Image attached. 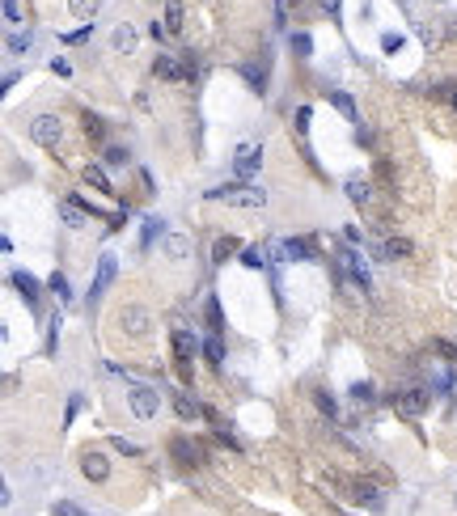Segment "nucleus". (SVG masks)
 Listing matches in <instances>:
<instances>
[{"label": "nucleus", "instance_id": "1", "mask_svg": "<svg viewBox=\"0 0 457 516\" xmlns=\"http://www.w3.org/2000/svg\"><path fill=\"white\" fill-rule=\"evenodd\" d=\"M208 199H225V203H233V208H263L267 191L263 186H250V182H229V186L208 191Z\"/></svg>", "mask_w": 457, "mask_h": 516}, {"label": "nucleus", "instance_id": "2", "mask_svg": "<svg viewBox=\"0 0 457 516\" xmlns=\"http://www.w3.org/2000/svg\"><path fill=\"white\" fill-rule=\"evenodd\" d=\"M60 136H64L60 115H34V119H30V140H34L38 148H56Z\"/></svg>", "mask_w": 457, "mask_h": 516}, {"label": "nucleus", "instance_id": "3", "mask_svg": "<svg viewBox=\"0 0 457 516\" xmlns=\"http://www.w3.org/2000/svg\"><path fill=\"white\" fill-rule=\"evenodd\" d=\"M127 406H131V415L136 419H157V410H161V394L152 389V385H136L127 394Z\"/></svg>", "mask_w": 457, "mask_h": 516}, {"label": "nucleus", "instance_id": "4", "mask_svg": "<svg viewBox=\"0 0 457 516\" xmlns=\"http://www.w3.org/2000/svg\"><path fill=\"white\" fill-rule=\"evenodd\" d=\"M394 410L402 419H419L428 410V389H398L394 394Z\"/></svg>", "mask_w": 457, "mask_h": 516}, {"label": "nucleus", "instance_id": "5", "mask_svg": "<svg viewBox=\"0 0 457 516\" xmlns=\"http://www.w3.org/2000/svg\"><path fill=\"white\" fill-rule=\"evenodd\" d=\"M119 326H123L131 339H144L148 326H152V314H148L144 305H123V309H119Z\"/></svg>", "mask_w": 457, "mask_h": 516}, {"label": "nucleus", "instance_id": "6", "mask_svg": "<svg viewBox=\"0 0 457 516\" xmlns=\"http://www.w3.org/2000/svg\"><path fill=\"white\" fill-rule=\"evenodd\" d=\"M191 355H195V339L186 330H174V360H178V377L191 381Z\"/></svg>", "mask_w": 457, "mask_h": 516}, {"label": "nucleus", "instance_id": "7", "mask_svg": "<svg viewBox=\"0 0 457 516\" xmlns=\"http://www.w3.org/2000/svg\"><path fill=\"white\" fill-rule=\"evenodd\" d=\"M115 271H119V263H115V254H102L97 258V275H93V288H89V300H97L102 292L111 288V280H115Z\"/></svg>", "mask_w": 457, "mask_h": 516}, {"label": "nucleus", "instance_id": "8", "mask_svg": "<svg viewBox=\"0 0 457 516\" xmlns=\"http://www.w3.org/2000/svg\"><path fill=\"white\" fill-rule=\"evenodd\" d=\"M81 474L93 478V483H106V478H111V461H106V453H85V457H81Z\"/></svg>", "mask_w": 457, "mask_h": 516}, {"label": "nucleus", "instance_id": "9", "mask_svg": "<svg viewBox=\"0 0 457 516\" xmlns=\"http://www.w3.org/2000/svg\"><path fill=\"white\" fill-rule=\"evenodd\" d=\"M60 216H64V225H68V229H81L93 212H89V203H85V199H77V195H72V199H64V203H60Z\"/></svg>", "mask_w": 457, "mask_h": 516}, {"label": "nucleus", "instance_id": "10", "mask_svg": "<svg viewBox=\"0 0 457 516\" xmlns=\"http://www.w3.org/2000/svg\"><path fill=\"white\" fill-rule=\"evenodd\" d=\"M152 72L161 81H186V64L178 56H161V51H157V60H152Z\"/></svg>", "mask_w": 457, "mask_h": 516}, {"label": "nucleus", "instance_id": "11", "mask_svg": "<svg viewBox=\"0 0 457 516\" xmlns=\"http://www.w3.org/2000/svg\"><path fill=\"white\" fill-rule=\"evenodd\" d=\"M170 453H174V461H182V466H199V461H203V449L195 440H186V436H174Z\"/></svg>", "mask_w": 457, "mask_h": 516}, {"label": "nucleus", "instance_id": "12", "mask_svg": "<svg viewBox=\"0 0 457 516\" xmlns=\"http://www.w3.org/2000/svg\"><path fill=\"white\" fill-rule=\"evenodd\" d=\"M339 258H343V267L351 271V280L360 284V292H373V284H369V271H364V263H360V254H355V250H339Z\"/></svg>", "mask_w": 457, "mask_h": 516}, {"label": "nucleus", "instance_id": "13", "mask_svg": "<svg viewBox=\"0 0 457 516\" xmlns=\"http://www.w3.org/2000/svg\"><path fill=\"white\" fill-rule=\"evenodd\" d=\"M13 288L22 292V300H26L30 309H38V296H42V292H38V280H34L30 271H13Z\"/></svg>", "mask_w": 457, "mask_h": 516}, {"label": "nucleus", "instance_id": "14", "mask_svg": "<svg viewBox=\"0 0 457 516\" xmlns=\"http://www.w3.org/2000/svg\"><path fill=\"white\" fill-rule=\"evenodd\" d=\"M351 499H355V503H364V508H373V512L385 508V499H381V491H377L373 483H355V487H351Z\"/></svg>", "mask_w": 457, "mask_h": 516}, {"label": "nucleus", "instance_id": "15", "mask_svg": "<svg viewBox=\"0 0 457 516\" xmlns=\"http://www.w3.org/2000/svg\"><path fill=\"white\" fill-rule=\"evenodd\" d=\"M85 182H89L93 191H102V195H115V186H111V174H106V166H97V161H89V166H85Z\"/></svg>", "mask_w": 457, "mask_h": 516}, {"label": "nucleus", "instance_id": "16", "mask_svg": "<svg viewBox=\"0 0 457 516\" xmlns=\"http://www.w3.org/2000/svg\"><path fill=\"white\" fill-rule=\"evenodd\" d=\"M259 161H263V148H241V152H237V161H233L237 178H250L254 170H259Z\"/></svg>", "mask_w": 457, "mask_h": 516}, {"label": "nucleus", "instance_id": "17", "mask_svg": "<svg viewBox=\"0 0 457 516\" xmlns=\"http://www.w3.org/2000/svg\"><path fill=\"white\" fill-rule=\"evenodd\" d=\"M170 34H182L186 26V13H182V0H166V22H161Z\"/></svg>", "mask_w": 457, "mask_h": 516}, {"label": "nucleus", "instance_id": "18", "mask_svg": "<svg viewBox=\"0 0 457 516\" xmlns=\"http://www.w3.org/2000/svg\"><path fill=\"white\" fill-rule=\"evenodd\" d=\"M343 191H347V199H351V203H360V208L373 199V186H369L364 178H347V182H343Z\"/></svg>", "mask_w": 457, "mask_h": 516}, {"label": "nucleus", "instance_id": "19", "mask_svg": "<svg viewBox=\"0 0 457 516\" xmlns=\"http://www.w3.org/2000/svg\"><path fill=\"white\" fill-rule=\"evenodd\" d=\"M111 42H115V51H123V56H131V51H136V30H131V26L123 22V26H115Z\"/></svg>", "mask_w": 457, "mask_h": 516}, {"label": "nucleus", "instance_id": "20", "mask_svg": "<svg viewBox=\"0 0 457 516\" xmlns=\"http://www.w3.org/2000/svg\"><path fill=\"white\" fill-rule=\"evenodd\" d=\"M330 102H335V106L343 111V119H347V123H355V127H360V115H355V102H351L343 89H330Z\"/></svg>", "mask_w": 457, "mask_h": 516}, {"label": "nucleus", "instance_id": "21", "mask_svg": "<svg viewBox=\"0 0 457 516\" xmlns=\"http://www.w3.org/2000/svg\"><path fill=\"white\" fill-rule=\"evenodd\" d=\"M174 410H178L182 419H199V415H203V406H199L191 394H174Z\"/></svg>", "mask_w": 457, "mask_h": 516}, {"label": "nucleus", "instance_id": "22", "mask_svg": "<svg viewBox=\"0 0 457 516\" xmlns=\"http://www.w3.org/2000/svg\"><path fill=\"white\" fill-rule=\"evenodd\" d=\"M203 355H208V364H212V369L225 364V343H221V334H212L208 343H203Z\"/></svg>", "mask_w": 457, "mask_h": 516}, {"label": "nucleus", "instance_id": "23", "mask_svg": "<svg viewBox=\"0 0 457 516\" xmlns=\"http://www.w3.org/2000/svg\"><path fill=\"white\" fill-rule=\"evenodd\" d=\"M237 254V237H216V245H212V263H225V258H233Z\"/></svg>", "mask_w": 457, "mask_h": 516}, {"label": "nucleus", "instance_id": "24", "mask_svg": "<svg viewBox=\"0 0 457 516\" xmlns=\"http://www.w3.org/2000/svg\"><path fill=\"white\" fill-rule=\"evenodd\" d=\"M97 5H102V0H68V9H72V17H81V22H93V13H97Z\"/></svg>", "mask_w": 457, "mask_h": 516}, {"label": "nucleus", "instance_id": "25", "mask_svg": "<svg viewBox=\"0 0 457 516\" xmlns=\"http://www.w3.org/2000/svg\"><path fill=\"white\" fill-rule=\"evenodd\" d=\"M161 225H166L161 216H144V233H140V250H148V245H152V237H157V233H161Z\"/></svg>", "mask_w": 457, "mask_h": 516}, {"label": "nucleus", "instance_id": "26", "mask_svg": "<svg viewBox=\"0 0 457 516\" xmlns=\"http://www.w3.org/2000/svg\"><path fill=\"white\" fill-rule=\"evenodd\" d=\"M385 258H411V241L406 237H385Z\"/></svg>", "mask_w": 457, "mask_h": 516}, {"label": "nucleus", "instance_id": "27", "mask_svg": "<svg viewBox=\"0 0 457 516\" xmlns=\"http://www.w3.org/2000/svg\"><path fill=\"white\" fill-rule=\"evenodd\" d=\"M373 398H377V394H373L369 381H355V385H351V402H355V406H373Z\"/></svg>", "mask_w": 457, "mask_h": 516}, {"label": "nucleus", "instance_id": "28", "mask_svg": "<svg viewBox=\"0 0 457 516\" xmlns=\"http://www.w3.org/2000/svg\"><path fill=\"white\" fill-rule=\"evenodd\" d=\"M267 263V250L263 245H246L241 250V267H263Z\"/></svg>", "mask_w": 457, "mask_h": 516}, {"label": "nucleus", "instance_id": "29", "mask_svg": "<svg viewBox=\"0 0 457 516\" xmlns=\"http://www.w3.org/2000/svg\"><path fill=\"white\" fill-rule=\"evenodd\" d=\"M51 292H56V296H60L64 305H72V288H68V280H64L60 271H56V275H51Z\"/></svg>", "mask_w": 457, "mask_h": 516}, {"label": "nucleus", "instance_id": "30", "mask_svg": "<svg viewBox=\"0 0 457 516\" xmlns=\"http://www.w3.org/2000/svg\"><path fill=\"white\" fill-rule=\"evenodd\" d=\"M292 51H296V56H300V60H310V51H314V38L296 30V34H292Z\"/></svg>", "mask_w": 457, "mask_h": 516}, {"label": "nucleus", "instance_id": "31", "mask_svg": "<svg viewBox=\"0 0 457 516\" xmlns=\"http://www.w3.org/2000/svg\"><path fill=\"white\" fill-rule=\"evenodd\" d=\"M102 157H106V166H111V170H119V166H127V161H131V157H127V148H119V144H115V148H106Z\"/></svg>", "mask_w": 457, "mask_h": 516}, {"label": "nucleus", "instance_id": "32", "mask_svg": "<svg viewBox=\"0 0 457 516\" xmlns=\"http://www.w3.org/2000/svg\"><path fill=\"white\" fill-rule=\"evenodd\" d=\"M203 314H208V326H212V334H221V330H225V326H221V300H216V296L208 300V309H203Z\"/></svg>", "mask_w": 457, "mask_h": 516}, {"label": "nucleus", "instance_id": "33", "mask_svg": "<svg viewBox=\"0 0 457 516\" xmlns=\"http://www.w3.org/2000/svg\"><path fill=\"white\" fill-rule=\"evenodd\" d=\"M85 136H93V140H106V123H102L97 115H85Z\"/></svg>", "mask_w": 457, "mask_h": 516}, {"label": "nucleus", "instance_id": "34", "mask_svg": "<svg viewBox=\"0 0 457 516\" xmlns=\"http://www.w3.org/2000/svg\"><path fill=\"white\" fill-rule=\"evenodd\" d=\"M186 250H191V241H186V237H166V254H170V258H182Z\"/></svg>", "mask_w": 457, "mask_h": 516}, {"label": "nucleus", "instance_id": "35", "mask_svg": "<svg viewBox=\"0 0 457 516\" xmlns=\"http://www.w3.org/2000/svg\"><path fill=\"white\" fill-rule=\"evenodd\" d=\"M30 47V34H9V56H22Z\"/></svg>", "mask_w": 457, "mask_h": 516}, {"label": "nucleus", "instance_id": "36", "mask_svg": "<svg viewBox=\"0 0 457 516\" xmlns=\"http://www.w3.org/2000/svg\"><path fill=\"white\" fill-rule=\"evenodd\" d=\"M314 402H318V410H322V415H335V398H330L326 389H318V394H314Z\"/></svg>", "mask_w": 457, "mask_h": 516}, {"label": "nucleus", "instance_id": "37", "mask_svg": "<svg viewBox=\"0 0 457 516\" xmlns=\"http://www.w3.org/2000/svg\"><path fill=\"white\" fill-rule=\"evenodd\" d=\"M381 51H385V56L402 51V34H381Z\"/></svg>", "mask_w": 457, "mask_h": 516}, {"label": "nucleus", "instance_id": "38", "mask_svg": "<svg viewBox=\"0 0 457 516\" xmlns=\"http://www.w3.org/2000/svg\"><path fill=\"white\" fill-rule=\"evenodd\" d=\"M111 444H115V449H119L123 457H140V444H131V440H123V436H115Z\"/></svg>", "mask_w": 457, "mask_h": 516}, {"label": "nucleus", "instance_id": "39", "mask_svg": "<svg viewBox=\"0 0 457 516\" xmlns=\"http://www.w3.org/2000/svg\"><path fill=\"white\" fill-rule=\"evenodd\" d=\"M216 440H221V444H225V449H233V453H237V449H241V444H237V436H233V432H229V428H216Z\"/></svg>", "mask_w": 457, "mask_h": 516}, {"label": "nucleus", "instance_id": "40", "mask_svg": "<svg viewBox=\"0 0 457 516\" xmlns=\"http://www.w3.org/2000/svg\"><path fill=\"white\" fill-rule=\"evenodd\" d=\"M432 351H436V355H444V360H457V347H453V343H444V339H436V343H432Z\"/></svg>", "mask_w": 457, "mask_h": 516}, {"label": "nucleus", "instance_id": "41", "mask_svg": "<svg viewBox=\"0 0 457 516\" xmlns=\"http://www.w3.org/2000/svg\"><path fill=\"white\" fill-rule=\"evenodd\" d=\"M56 516H89V512H81L77 503H68V499H60V503H56Z\"/></svg>", "mask_w": 457, "mask_h": 516}, {"label": "nucleus", "instance_id": "42", "mask_svg": "<svg viewBox=\"0 0 457 516\" xmlns=\"http://www.w3.org/2000/svg\"><path fill=\"white\" fill-rule=\"evenodd\" d=\"M89 34H93V22H85V26H81V30H72V34H68V38H64V42H85V38H89Z\"/></svg>", "mask_w": 457, "mask_h": 516}, {"label": "nucleus", "instance_id": "43", "mask_svg": "<svg viewBox=\"0 0 457 516\" xmlns=\"http://www.w3.org/2000/svg\"><path fill=\"white\" fill-rule=\"evenodd\" d=\"M5 17H9L13 26H22V9H17V0H5Z\"/></svg>", "mask_w": 457, "mask_h": 516}, {"label": "nucleus", "instance_id": "44", "mask_svg": "<svg viewBox=\"0 0 457 516\" xmlns=\"http://www.w3.org/2000/svg\"><path fill=\"white\" fill-rule=\"evenodd\" d=\"M296 131H300V136L310 131V106H300V111H296Z\"/></svg>", "mask_w": 457, "mask_h": 516}, {"label": "nucleus", "instance_id": "45", "mask_svg": "<svg viewBox=\"0 0 457 516\" xmlns=\"http://www.w3.org/2000/svg\"><path fill=\"white\" fill-rule=\"evenodd\" d=\"M77 410H81V398H72V402H68V415H64V424H72V419H77Z\"/></svg>", "mask_w": 457, "mask_h": 516}, {"label": "nucleus", "instance_id": "46", "mask_svg": "<svg viewBox=\"0 0 457 516\" xmlns=\"http://www.w3.org/2000/svg\"><path fill=\"white\" fill-rule=\"evenodd\" d=\"M322 9H326V13L335 17V13H339V0H322Z\"/></svg>", "mask_w": 457, "mask_h": 516}, {"label": "nucleus", "instance_id": "47", "mask_svg": "<svg viewBox=\"0 0 457 516\" xmlns=\"http://www.w3.org/2000/svg\"><path fill=\"white\" fill-rule=\"evenodd\" d=\"M449 106H453V111H457V93H453V97H449Z\"/></svg>", "mask_w": 457, "mask_h": 516}]
</instances>
